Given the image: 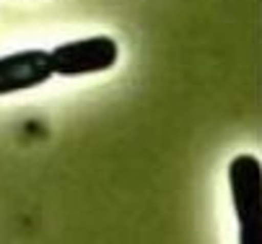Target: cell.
I'll use <instances>...</instances> for the list:
<instances>
[{
  "label": "cell",
  "mask_w": 262,
  "mask_h": 244,
  "mask_svg": "<svg viewBox=\"0 0 262 244\" xmlns=\"http://www.w3.org/2000/svg\"><path fill=\"white\" fill-rule=\"evenodd\" d=\"M231 200L239 221V239H257L259 226V161L252 153H242L229 164Z\"/></svg>",
  "instance_id": "7a4b0ae2"
},
{
  "label": "cell",
  "mask_w": 262,
  "mask_h": 244,
  "mask_svg": "<svg viewBox=\"0 0 262 244\" xmlns=\"http://www.w3.org/2000/svg\"><path fill=\"white\" fill-rule=\"evenodd\" d=\"M55 76L47 50H18L0 57V96L39 88Z\"/></svg>",
  "instance_id": "3957f363"
},
{
  "label": "cell",
  "mask_w": 262,
  "mask_h": 244,
  "mask_svg": "<svg viewBox=\"0 0 262 244\" xmlns=\"http://www.w3.org/2000/svg\"><path fill=\"white\" fill-rule=\"evenodd\" d=\"M52 71L55 76L78 78V76H94L112 71L120 60V47L112 37H89L76 39L50 50Z\"/></svg>",
  "instance_id": "6da1fadb"
}]
</instances>
